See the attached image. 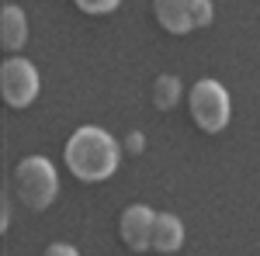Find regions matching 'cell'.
Segmentation results:
<instances>
[{
  "label": "cell",
  "instance_id": "obj_1",
  "mask_svg": "<svg viewBox=\"0 0 260 256\" xmlns=\"http://www.w3.org/2000/svg\"><path fill=\"white\" fill-rule=\"evenodd\" d=\"M62 159H66V170L77 180L101 184V180L115 177V170L121 163V145L111 138V132H104L98 125H83L70 135Z\"/></svg>",
  "mask_w": 260,
  "mask_h": 256
},
{
  "label": "cell",
  "instance_id": "obj_2",
  "mask_svg": "<svg viewBox=\"0 0 260 256\" xmlns=\"http://www.w3.org/2000/svg\"><path fill=\"white\" fill-rule=\"evenodd\" d=\"M14 194L28 211H45L59 194V173L52 159L45 156H24L14 166Z\"/></svg>",
  "mask_w": 260,
  "mask_h": 256
},
{
  "label": "cell",
  "instance_id": "obj_3",
  "mask_svg": "<svg viewBox=\"0 0 260 256\" xmlns=\"http://www.w3.org/2000/svg\"><path fill=\"white\" fill-rule=\"evenodd\" d=\"M187 107H191V118L201 132L208 135H219L222 128L233 118V100H229V90L222 87L219 80H198L187 94Z\"/></svg>",
  "mask_w": 260,
  "mask_h": 256
},
{
  "label": "cell",
  "instance_id": "obj_4",
  "mask_svg": "<svg viewBox=\"0 0 260 256\" xmlns=\"http://www.w3.org/2000/svg\"><path fill=\"white\" fill-rule=\"evenodd\" d=\"M156 24L170 35H191L212 24V0H153Z\"/></svg>",
  "mask_w": 260,
  "mask_h": 256
},
{
  "label": "cell",
  "instance_id": "obj_5",
  "mask_svg": "<svg viewBox=\"0 0 260 256\" xmlns=\"http://www.w3.org/2000/svg\"><path fill=\"white\" fill-rule=\"evenodd\" d=\"M39 69L31 66L28 59H21V56H11V59L0 66V90H4V100H7V107H28V104H35L39 97Z\"/></svg>",
  "mask_w": 260,
  "mask_h": 256
},
{
  "label": "cell",
  "instance_id": "obj_6",
  "mask_svg": "<svg viewBox=\"0 0 260 256\" xmlns=\"http://www.w3.org/2000/svg\"><path fill=\"white\" fill-rule=\"evenodd\" d=\"M153 229H156V211H153L149 204H128V208L121 211L118 232H121V242H125L132 253L153 249Z\"/></svg>",
  "mask_w": 260,
  "mask_h": 256
},
{
  "label": "cell",
  "instance_id": "obj_7",
  "mask_svg": "<svg viewBox=\"0 0 260 256\" xmlns=\"http://www.w3.org/2000/svg\"><path fill=\"white\" fill-rule=\"evenodd\" d=\"M0 42L7 52H21L24 42H28V18L18 4H7L4 14H0Z\"/></svg>",
  "mask_w": 260,
  "mask_h": 256
},
{
  "label": "cell",
  "instance_id": "obj_8",
  "mask_svg": "<svg viewBox=\"0 0 260 256\" xmlns=\"http://www.w3.org/2000/svg\"><path fill=\"white\" fill-rule=\"evenodd\" d=\"M184 246V222L177 215H156V229H153V249L163 256L177 253Z\"/></svg>",
  "mask_w": 260,
  "mask_h": 256
},
{
  "label": "cell",
  "instance_id": "obj_9",
  "mask_svg": "<svg viewBox=\"0 0 260 256\" xmlns=\"http://www.w3.org/2000/svg\"><path fill=\"white\" fill-rule=\"evenodd\" d=\"M177 100H180V80L174 73L156 77V83H153V104L160 111H170V107H177Z\"/></svg>",
  "mask_w": 260,
  "mask_h": 256
},
{
  "label": "cell",
  "instance_id": "obj_10",
  "mask_svg": "<svg viewBox=\"0 0 260 256\" xmlns=\"http://www.w3.org/2000/svg\"><path fill=\"white\" fill-rule=\"evenodd\" d=\"M77 7H80L83 14H94V18H101V14H111V11H118L121 0H73Z\"/></svg>",
  "mask_w": 260,
  "mask_h": 256
},
{
  "label": "cell",
  "instance_id": "obj_11",
  "mask_svg": "<svg viewBox=\"0 0 260 256\" xmlns=\"http://www.w3.org/2000/svg\"><path fill=\"white\" fill-rule=\"evenodd\" d=\"M128 156H139L142 149H146V135L142 132H132V135H125V145H121Z\"/></svg>",
  "mask_w": 260,
  "mask_h": 256
},
{
  "label": "cell",
  "instance_id": "obj_12",
  "mask_svg": "<svg viewBox=\"0 0 260 256\" xmlns=\"http://www.w3.org/2000/svg\"><path fill=\"white\" fill-rule=\"evenodd\" d=\"M45 256H80L73 246H66V242H52L49 249H45Z\"/></svg>",
  "mask_w": 260,
  "mask_h": 256
}]
</instances>
